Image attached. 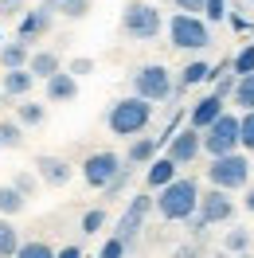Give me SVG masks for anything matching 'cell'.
Returning a JSON list of instances; mask_svg holds the SVG:
<instances>
[{
    "label": "cell",
    "mask_w": 254,
    "mask_h": 258,
    "mask_svg": "<svg viewBox=\"0 0 254 258\" xmlns=\"http://www.w3.org/2000/svg\"><path fill=\"white\" fill-rule=\"evenodd\" d=\"M204 153L215 161V157H227V153H238V113H223L215 125L204 129Z\"/></svg>",
    "instance_id": "obj_8"
},
{
    "label": "cell",
    "mask_w": 254,
    "mask_h": 258,
    "mask_svg": "<svg viewBox=\"0 0 254 258\" xmlns=\"http://www.w3.org/2000/svg\"><path fill=\"white\" fill-rule=\"evenodd\" d=\"M153 161H157V141H153V137H133V141H129V153H125V164H145V168H149Z\"/></svg>",
    "instance_id": "obj_20"
},
{
    "label": "cell",
    "mask_w": 254,
    "mask_h": 258,
    "mask_svg": "<svg viewBox=\"0 0 254 258\" xmlns=\"http://www.w3.org/2000/svg\"><path fill=\"white\" fill-rule=\"evenodd\" d=\"M28 71H32V79H43V82H47L51 75H59V71H63V59H59V51H32Z\"/></svg>",
    "instance_id": "obj_17"
},
{
    "label": "cell",
    "mask_w": 254,
    "mask_h": 258,
    "mask_svg": "<svg viewBox=\"0 0 254 258\" xmlns=\"http://www.w3.org/2000/svg\"><path fill=\"white\" fill-rule=\"evenodd\" d=\"M231 75H235V79H242V75H254V43H246V47H242L235 59H231Z\"/></svg>",
    "instance_id": "obj_28"
},
{
    "label": "cell",
    "mask_w": 254,
    "mask_h": 258,
    "mask_svg": "<svg viewBox=\"0 0 254 258\" xmlns=\"http://www.w3.org/2000/svg\"><path fill=\"white\" fill-rule=\"evenodd\" d=\"M20 250V231L12 227V219H0V258H16Z\"/></svg>",
    "instance_id": "obj_25"
},
{
    "label": "cell",
    "mask_w": 254,
    "mask_h": 258,
    "mask_svg": "<svg viewBox=\"0 0 254 258\" xmlns=\"http://www.w3.org/2000/svg\"><path fill=\"white\" fill-rule=\"evenodd\" d=\"M215 79V67L207 63V59H196L180 71V79H176V90H188V86H200V82H211Z\"/></svg>",
    "instance_id": "obj_19"
},
{
    "label": "cell",
    "mask_w": 254,
    "mask_h": 258,
    "mask_svg": "<svg viewBox=\"0 0 254 258\" xmlns=\"http://www.w3.org/2000/svg\"><path fill=\"white\" fill-rule=\"evenodd\" d=\"M121 32L129 39H137V43H149V39H157L164 32V16H160L157 4H149V0H129L125 12H121Z\"/></svg>",
    "instance_id": "obj_4"
},
{
    "label": "cell",
    "mask_w": 254,
    "mask_h": 258,
    "mask_svg": "<svg viewBox=\"0 0 254 258\" xmlns=\"http://www.w3.org/2000/svg\"><path fill=\"white\" fill-rule=\"evenodd\" d=\"M90 71H94V59H75V63L67 67V75H75V79H79V75H90Z\"/></svg>",
    "instance_id": "obj_38"
},
{
    "label": "cell",
    "mask_w": 254,
    "mask_h": 258,
    "mask_svg": "<svg viewBox=\"0 0 254 258\" xmlns=\"http://www.w3.org/2000/svg\"><path fill=\"white\" fill-rule=\"evenodd\" d=\"M35 176H39V184H47V188H67L71 184V176H75V168H71V161H63V157H55V153H39L35 157Z\"/></svg>",
    "instance_id": "obj_13"
},
{
    "label": "cell",
    "mask_w": 254,
    "mask_h": 258,
    "mask_svg": "<svg viewBox=\"0 0 254 258\" xmlns=\"http://www.w3.org/2000/svg\"><path fill=\"white\" fill-rule=\"evenodd\" d=\"M0 12H4V16H24V12H20V0H0Z\"/></svg>",
    "instance_id": "obj_41"
},
{
    "label": "cell",
    "mask_w": 254,
    "mask_h": 258,
    "mask_svg": "<svg viewBox=\"0 0 254 258\" xmlns=\"http://www.w3.org/2000/svg\"><path fill=\"white\" fill-rule=\"evenodd\" d=\"M254 176V161H246L242 153H227V157H215L207 161V184L211 188H223V192H242Z\"/></svg>",
    "instance_id": "obj_3"
},
{
    "label": "cell",
    "mask_w": 254,
    "mask_h": 258,
    "mask_svg": "<svg viewBox=\"0 0 254 258\" xmlns=\"http://www.w3.org/2000/svg\"><path fill=\"white\" fill-rule=\"evenodd\" d=\"M59 12H63L67 20H82L90 12V0H59Z\"/></svg>",
    "instance_id": "obj_33"
},
{
    "label": "cell",
    "mask_w": 254,
    "mask_h": 258,
    "mask_svg": "<svg viewBox=\"0 0 254 258\" xmlns=\"http://www.w3.org/2000/svg\"><path fill=\"white\" fill-rule=\"evenodd\" d=\"M4 102H8V98H4V90H0V106H4Z\"/></svg>",
    "instance_id": "obj_45"
},
{
    "label": "cell",
    "mask_w": 254,
    "mask_h": 258,
    "mask_svg": "<svg viewBox=\"0 0 254 258\" xmlns=\"http://www.w3.org/2000/svg\"><path fill=\"white\" fill-rule=\"evenodd\" d=\"M32 86H35V79H32V71L24 67V71H4V79H0V90H4V98H24L32 94Z\"/></svg>",
    "instance_id": "obj_16"
},
{
    "label": "cell",
    "mask_w": 254,
    "mask_h": 258,
    "mask_svg": "<svg viewBox=\"0 0 254 258\" xmlns=\"http://www.w3.org/2000/svg\"><path fill=\"white\" fill-rule=\"evenodd\" d=\"M184 227H188V235H192V239H204V231H207V223L200 219V215H192V219H188Z\"/></svg>",
    "instance_id": "obj_39"
},
{
    "label": "cell",
    "mask_w": 254,
    "mask_h": 258,
    "mask_svg": "<svg viewBox=\"0 0 254 258\" xmlns=\"http://www.w3.org/2000/svg\"><path fill=\"white\" fill-rule=\"evenodd\" d=\"M133 94L145 98V102H168L176 90V82H172V71L168 67H160V63H145L133 71Z\"/></svg>",
    "instance_id": "obj_5"
},
{
    "label": "cell",
    "mask_w": 254,
    "mask_h": 258,
    "mask_svg": "<svg viewBox=\"0 0 254 258\" xmlns=\"http://www.w3.org/2000/svg\"><path fill=\"white\" fill-rule=\"evenodd\" d=\"M168 39L180 51H204L211 43V24L200 16H188V12H176L168 20Z\"/></svg>",
    "instance_id": "obj_6"
},
{
    "label": "cell",
    "mask_w": 254,
    "mask_h": 258,
    "mask_svg": "<svg viewBox=\"0 0 254 258\" xmlns=\"http://www.w3.org/2000/svg\"><path fill=\"white\" fill-rule=\"evenodd\" d=\"M106 219H110L106 208H90L86 215H82V235H98V231L106 227Z\"/></svg>",
    "instance_id": "obj_32"
},
{
    "label": "cell",
    "mask_w": 254,
    "mask_h": 258,
    "mask_svg": "<svg viewBox=\"0 0 254 258\" xmlns=\"http://www.w3.org/2000/svg\"><path fill=\"white\" fill-rule=\"evenodd\" d=\"M172 180H176V164L168 161V157H157V161H153L149 168H145V184H149L153 192H160V188H168Z\"/></svg>",
    "instance_id": "obj_18"
},
{
    "label": "cell",
    "mask_w": 254,
    "mask_h": 258,
    "mask_svg": "<svg viewBox=\"0 0 254 258\" xmlns=\"http://www.w3.org/2000/svg\"><path fill=\"white\" fill-rule=\"evenodd\" d=\"M16 258H55V246L43 239H32V242H20Z\"/></svg>",
    "instance_id": "obj_29"
},
{
    "label": "cell",
    "mask_w": 254,
    "mask_h": 258,
    "mask_svg": "<svg viewBox=\"0 0 254 258\" xmlns=\"http://www.w3.org/2000/svg\"><path fill=\"white\" fill-rule=\"evenodd\" d=\"M242 208L254 215V184H246V188H242Z\"/></svg>",
    "instance_id": "obj_42"
},
{
    "label": "cell",
    "mask_w": 254,
    "mask_h": 258,
    "mask_svg": "<svg viewBox=\"0 0 254 258\" xmlns=\"http://www.w3.org/2000/svg\"><path fill=\"white\" fill-rule=\"evenodd\" d=\"M180 12H188V16H196V12H204V0H172Z\"/></svg>",
    "instance_id": "obj_40"
},
{
    "label": "cell",
    "mask_w": 254,
    "mask_h": 258,
    "mask_svg": "<svg viewBox=\"0 0 254 258\" xmlns=\"http://www.w3.org/2000/svg\"><path fill=\"white\" fill-rule=\"evenodd\" d=\"M231 98H235V106L242 113H250L254 110V75H242V79L235 82V94Z\"/></svg>",
    "instance_id": "obj_26"
},
{
    "label": "cell",
    "mask_w": 254,
    "mask_h": 258,
    "mask_svg": "<svg viewBox=\"0 0 254 258\" xmlns=\"http://www.w3.org/2000/svg\"><path fill=\"white\" fill-rule=\"evenodd\" d=\"M196 215H200L207 227L227 223V219L235 215V200H231V192H223V188H207V192H200V211H196Z\"/></svg>",
    "instance_id": "obj_12"
},
{
    "label": "cell",
    "mask_w": 254,
    "mask_h": 258,
    "mask_svg": "<svg viewBox=\"0 0 254 258\" xmlns=\"http://www.w3.org/2000/svg\"><path fill=\"white\" fill-rule=\"evenodd\" d=\"M28 59H32V47H24V43H16V39L0 47V67H4V71H24Z\"/></svg>",
    "instance_id": "obj_21"
},
{
    "label": "cell",
    "mask_w": 254,
    "mask_h": 258,
    "mask_svg": "<svg viewBox=\"0 0 254 258\" xmlns=\"http://www.w3.org/2000/svg\"><path fill=\"white\" fill-rule=\"evenodd\" d=\"M235 75H215V90H211V94H219L223 98V102H227V98H231V94H235Z\"/></svg>",
    "instance_id": "obj_36"
},
{
    "label": "cell",
    "mask_w": 254,
    "mask_h": 258,
    "mask_svg": "<svg viewBox=\"0 0 254 258\" xmlns=\"http://www.w3.org/2000/svg\"><path fill=\"white\" fill-rule=\"evenodd\" d=\"M16 121L24 129H35V125H43L47 121V106H39V102H32V98H24L16 106Z\"/></svg>",
    "instance_id": "obj_22"
},
{
    "label": "cell",
    "mask_w": 254,
    "mask_h": 258,
    "mask_svg": "<svg viewBox=\"0 0 254 258\" xmlns=\"http://www.w3.org/2000/svg\"><path fill=\"white\" fill-rule=\"evenodd\" d=\"M238 149L254 153V110L250 113H238Z\"/></svg>",
    "instance_id": "obj_30"
},
{
    "label": "cell",
    "mask_w": 254,
    "mask_h": 258,
    "mask_svg": "<svg viewBox=\"0 0 254 258\" xmlns=\"http://www.w3.org/2000/svg\"><path fill=\"white\" fill-rule=\"evenodd\" d=\"M223 113H227V102H223L219 94H204L200 102H192V110H188V125L204 133L207 125H215V121H219Z\"/></svg>",
    "instance_id": "obj_14"
},
{
    "label": "cell",
    "mask_w": 254,
    "mask_h": 258,
    "mask_svg": "<svg viewBox=\"0 0 254 258\" xmlns=\"http://www.w3.org/2000/svg\"><path fill=\"white\" fill-rule=\"evenodd\" d=\"M153 121V102H145V98L129 94V98H117L106 113V129H110L113 137H141L145 129Z\"/></svg>",
    "instance_id": "obj_2"
},
{
    "label": "cell",
    "mask_w": 254,
    "mask_h": 258,
    "mask_svg": "<svg viewBox=\"0 0 254 258\" xmlns=\"http://www.w3.org/2000/svg\"><path fill=\"white\" fill-rule=\"evenodd\" d=\"M28 208V200L12 188V184H0V219H12V215H20V211Z\"/></svg>",
    "instance_id": "obj_23"
},
{
    "label": "cell",
    "mask_w": 254,
    "mask_h": 258,
    "mask_svg": "<svg viewBox=\"0 0 254 258\" xmlns=\"http://www.w3.org/2000/svg\"><path fill=\"white\" fill-rule=\"evenodd\" d=\"M55 12H59V0H43L39 8L24 12V16H20V28H16V43H24V47L39 43V39L51 32V24H55Z\"/></svg>",
    "instance_id": "obj_9"
},
{
    "label": "cell",
    "mask_w": 254,
    "mask_h": 258,
    "mask_svg": "<svg viewBox=\"0 0 254 258\" xmlns=\"http://www.w3.org/2000/svg\"><path fill=\"white\" fill-rule=\"evenodd\" d=\"M125 250H129V242H121L117 235H110V239L102 242V250H98V258H125Z\"/></svg>",
    "instance_id": "obj_34"
},
{
    "label": "cell",
    "mask_w": 254,
    "mask_h": 258,
    "mask_svg": "<svg viewBox=\"0 0 254 258\" xmlns=\"http://www.w3.org/2000/svg\"><path fill=\"white\" fill-rule=\"evenodd\" d=\"M24 145V125L16 117L12 121H0V149H20Z\"/></svg>",
    "instance_id": "obj_27"
},
{
    "label": "cell",
    "mask_w": 254,
    "mask_h": 258,
    "mask_svg": "<svg viewBox=\"0 0 254 258\" xmlns=\"http://www.w3.org/2000/svg\"><path fill=\"white\" fill-rule=\"evenodd\" d=\"M172 258H204V246H200V239H192V242H180L172 250Z\"/></svg>",
    "instance_id": "obj_37"
},
{
    "label": "cell",
    "mask_w": 254,
    "mask_h": 258,
    "mask_svg": "<svg viewBox=\"0 0 254 258\" xmlns=\"http://www.w3.org/2000/svg\"><path fill=\"white\" fill-rule=\"evenodd\" d=\"M153 211L164 223H188L192 215L200 211V184L192 176H176L168 188H160L153 196Z\"/></svg>",
    "instance_id": "obj_1"
},
{
    "label": "cell",
    "mask_w": 254,
    "mask_h": 258,
    "mask_svg": "<svg viewBox=\"0 0 254 258\" xmlns=\"http://www.w3.org/2000/svg\"><path fill=\"white\" fill-rule=\"evenodd\" d=\"M121 168H125V157H117L113 149H98V153H90V157L82 161V180H86L94 192H106L113 180H117Z\"/></svg>",
    "instance_id": "obj_7"
},
{
    "label": "cell",
    "mask_w": 254,
    "mask_h": 258,
    "mask_svg": "<svg viewBox=\"0 0 254 258\" xmlns=\"http://www.w3.org/2000/svg\"><path fill=\"white\" fill-rule=\"evenodd\" d=\"M149 211H153V196H133L129 200V208L121 211V219H117V227H113V235L121 242H133L137 235H141V227H145V219H149Z\"/></svg>",
    "instance_id": "obj_10"
},
{
    "label": "cell",
    "mask_w": 254,
    "mask_h": 258,
    "mask_svg": "<svg viewBox=\"0 0 254 258\" xmlns=\"http://www.w3.org/2000/svg\"><path fill=\"white\" fill-rule=\"evenodd\" d=\"M12 188H16L24 200H32V196L39 192V176H35V172H16V176H12Z\"/></svg>",
    "instance_id": "obj_31"
},
{
    "label": "cell",
    "mask_w": 254,
    "mask_h": 258,
    "mask_svg": "<svg viewBox=\"0 0 254 258\" xmlns=\"http://www.w3.org/2000/svg\"><path fill=\"white\" fill-rule=\"evenodd\" d=\"M55 258H82V246H63V250H55Z\"/></svg>",
    "instance_id": "obj_43"
},
{
    "label": "cell",
    "mask_w": 254,
    "mask_h": 258,
    "mask_svg": "<svg viewBox=\"0 0 254 258\" xmlns=\"http://www.w3.org/2000/svg\"><path fill=\"white\" fill-rule=\"evenodd\" d=\"M43 94H47L51 106L75 102V98H79V79H75V75H67V71H59V75H51V79L43 82Z\"/></svg>",
    "instance_id": "obj_15"
},
{
    "label": "cell",
    "mask_w": 254,
    "mask_h": 258,
    "mask_svg": "<svg viewBox=\"0 0 254 258\" xmlns=\"http://www.w3.org/2000/svg\"><path fill=\"white\" fill-rule=\"evenodd\" d=\"M204 12L207 24H219V20H227V0H204Z\"/></svg>",
    "instance_id": "obj_35"
},
{
    "label": "cell",
    "mask_w": 254,
    "mask_h": 258,
    "mask_svg": "<svg viewBox=\"0 0 254 258\" xmlns=\"http://www.w3.org/2000/svg\"><path fill=\"white\" fill-rule=\"evenodd\" d=\"M200 153H204V133L192 129V125L188 129H176L172 137H168V149H164V157H168L176 168H180V164H192Z\"/></svg>",
    "instance_id": "obj_11"
},
{
    "label": "cell",
    "mask_w": 254,
    "mask_h": 258,
    "mask_svg": "<svg viewBox=\"0 0 254 258\" xmlns=\"http://www.w3.org/2000/svg\"><path fill=\"white\" fill-rule=\"evenodd\" d=\"M211 258H231V254H227V250H215V254H211Z\"/></svg>",
    "instance_id": "obj_44"
},
{
    "label": "cell",
    "mask_w": 254,
    "mask_h": 258,
    "mask_svg": "<svg viewBox=\"0 0 254 258\" xmlns=\"http://www.w3.org/2000/svg\"><path fill=\"white\" fill-rule=\"evenodd\" d=\"M250 246H254V235L246 231V227H235V231H227V235H223V250H227L231 258H235V254H246Z\"/></svg>",
    "instance_id": "obj_24"
}]
</instances>
